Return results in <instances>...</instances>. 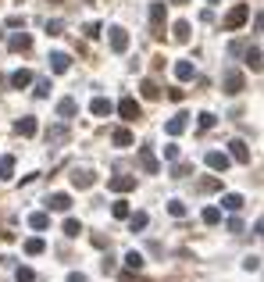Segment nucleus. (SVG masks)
Listing matches in <instances>:
<instances>
[{"instance_id": "nucleus-1", "label": "nucleus", "mask_w": 264, "mask_h": 282, "mask_svg": "<svg viewBox=\"0 0 264 282\" xmlns=\"http://www.w3.org/2000/svg\"><path fill=\"white\" fill-rule=\"evenodd\" d=\"M243 22H247V7H243V4H236V7L229 11V18H225V29L232 32V29H239Z\"/></svg>"}, {"instance_id": "nucleus-2", "label": "nucleus", "mask_w": 264, "mask_h": 282, "mask_svg": "<svg viewBox=\"0 0 264 282\" xmlns=\"http://www.w3.org/2000/svg\"><path fill=\"white\" fill-rule=\"evenodd\" d=\"M111 50L115 54H125L129 50V32L125 29H111Z\"/></svg>"}, {"instance_id": "nucleus-3", "label": "nucleus", "mask_w": 264, "mask_h": 282, "mask_svg": "<svg viewBox=\"0 0 264 282\" xmlns=\"http://www.w3.org/2000/svg\"><path fill=\"white\" fill-rule=\"evenodd\" d=\"M107 186H111L115 193H129V190H136V175H115Z\"/></svg>"}, {"instance_id": "nucleus-4", "label": "nucleus", "mask_w": 264, "mask_h": 282, "mask_svg": "<svg viewBox=\"0 0 264 282\" xmlns=\"http://www.w3.org/2000/svg\"><path fill=\"white\" fill-rule=\"evenodd\" d=\"M118 115H122L125 122H136V118H139V104H136L132 97H125V100L118 104Z\"/></svg>"}, {"instance_id": "nucleus-5", "label": "nucleus", "mask_w": 264, "mask_h": 282, "mask_svg": "<svg viewBox=\"0 0 264 282\" xmlns=\"http://www.w3.org/2000/svg\"><path fill=\"white\" fill-rule=\"evenodd\" d=\"M207 168H214V172H225V168H229V154H221V150H211V154H207Z\"/></svg>"}, {"instance_id": "nucleus-6", "label": "nucleus", "mask_w": 264, "mask_h": 282, "mask_svg": "<svg viewBox=\"0 0 264 282\" xmlns=\"http://www.w3.org/2000/svg\"><path fill=\"white\" fill-rule=\"evenodd\" d=\"M186 125H190V122H186V115H175V118L164 125V133H168V136H182V133H186Z\"/></svg>"}, {"instance_id": "nucleus-7", "label": "nucleus", "mask_w": 264, "mask_h": 282, "mask_svg": "<svg viewBox=\"0 0 264 282\" xmlns=\"http://www.w3.org/2000/svg\"><path fill=\"white\" fill-rule=\"evenodd\" d=\"M139 161H143V172H146V175H157V172H161V168H157V161H154V154H150V146H143V150H139Z\"/></svg>"}, {"instance_id": "nucleus-8", "label": "nucleus", "mask_w": 264, "mask_h": 282, "mask_svg": "<svg viewBox=\"0 0 264 282\" xmlns=\"http://www.w3.org/2000/svg\"><path fill=\"white\" fill-rule=\"evenodd\" d=\"M47 208L50 211H68L71 200H68V193H54V197H47Z\"/></svg>"}, {"instance_id": "nucleus-9", "label": "nucleus", "mask_w": 264, "mask_h": 282, "mask_svg": "<svg viewBox=\"0 0 264 282\" xmlns=\"http://www.w3.org/2000/svg\"><path fill=\"white\" fill-rule=\"evenodd\" d=\"M243 89V75L239 71H225V93H239Z\"/></svg>"}, {"instance_id": "nucleus-10", "label": "nucleus", "mask_w": 264, "mask_h": 282, "mask_svg": "<svg viewBox=\"0 0 264 282\" xmlns=\"http://www.w3.org/2000/svg\"><path fill=\"white\" fill-rule=\"evenodd\" d=\"M111 111H115V104H111L107 97H97V100H93V115H97V118H107Z\"/></svg>"}, {"instance_id": "nucleus-11", "label": "nucleus", "mask_w": 264, "mask_h": 282, "mask_svg": "<svg viewBox=\"0 0 264 282\" xmlns=\"http://www.w3.org/2000/svg\"><path fill=\"white\" fill-rule=\"evenodd\" d=\"M229 146H232V157H236L239 164H247V161H250V150H247V143H243V140H232Z\"/></svg>"}, {"instance_id": "nucleus-12", "label": "nucleus", "mask_w": 264, "mask_h": 282, "mask_svg": "<svg viewBox=\"0 0 264 282\" xmlns=\"http://www.w3.org/2000/svg\"><path fill=\"white\" fill-rule=\"evenodd\" d=\"M93 182H97V179H93L89 172H75V175H71V186H75V190H89Z\"/></svg>"}, {"instance_id": "nucleus-13", "label": "nucleus", "mask_w": 264, "mask_h": 282, "mask_svg": "<svg viewBox=\"0 0 264 282\" xmlns=\"http://www.w3.org/2000/svg\"><path fill=\"white\" fill-rule=\"evenodd\" d=\"M50 68L54 71H68L71 68V58H68V54H50Z\"/></svg>"}, {"instance_id": "nucleus-14", "label": "nucleus", "mask_w": 264, "mask_h": 282, "mask_svg": "<svg viewBox=\"0 0 264 282\" xmlns=\"http://www.w3.org/2000/svg\"><path fill=\"white\" fill-rule=\"evenodd\" d=\"M175 75H179L182 82H186V79H193V75H197V68H193V61H179V65H175Z\"/></svg>"}, {"instance_id": "nucleus-15", "label": "nucleus", "mask_w": 264, "mask_h": 282, "mask_svg": "<svg viewBox=\"0 0 264 282\" xmlns=\"http://www.w3.org/2000/svg\"><path fill=\"white\" fill-rule=\"evenodd\" d=\"M29 47H32V40H29L25 32H14V36H11V50H29Z\"/></svg>"}, {"instance_id": "nucleus-16", "label": "nucleus", "mask_w": 264, "mask_h": 282, "mask_svg": "<svg viewBox=\"0 0 264 282\" xmlns=\"http://www.w3.org/2000/svg\"><path fill=\"white\" fill-rule=\"evenodd\" d=\"M14 129H18V136H36V118H22Z\"/></svg>"}, {"instance_id": "nucleus-17", "label": "nucleus", "mask_w": 264, "mask_h": 282, "mask_svg": "<svg viewBox=\"0 0 264 282\" xmlns=\"http://www.w3.org/2000/svg\"><path fill=\"white\" fill-rule=\"evenodd\" d=\"M146 221H150V218H146V211H136V214H129V229H132V232L146 229Z\"/></svg>"}, {"instance_id": "nucleus-18", "label": "nucleus", "mask_w": 264, "mask_h": 282, "mask_svg": "<svg viewBox=\"0 0 264 282\" xmlns=\"http://www.w3.org/2000/svg\"><path fill=\"white\" fill-rule=\"evenodd\" d=\"M29 82H32V75H29L25 68H22V71H14V75H11V86H14V89H25Z\"/></svg>"}, {"instance_id": "nucleus-19", "label": "nucleus", "mask_w": 264, "mask_h": 282, "mask_svg": "<svg viewBox=\"0 0 264 282\" xmlns=\"http://www.w3.org/2000/svg\"><path fill=\"white\" fill-rule=\"evenodd\" d=\"M75 111H79V104H75L71 97H68V100H61V104H58V115H61V118H71Z\"/></svg>"}, {"instance_id": "nucleus-20", "label": "nucleus", "mask_w": 264, "mask_h": 282, "mask_svg": "<svg viewBox=\"0 0 264 282\" xmlns=\"http://www.w3.org/2000/svg\"><path fill=\"white\" fill-rule=\"evenodd\" d=\"M221 208H225V211H239V208H243V197H239V193H229V197L221 200Z\"/></svg>"}, {"instance_id": "nucleus-21", "label": "nucleus", "mask_w": 264, "mask_h": 282, "mask_svg": "<svg viewBox=\"0 0 264 282\" xmlns=\"http://www.w3.org/2000/svg\"><path fill=\"white\" fill-rule=\"evenodd\" d=\"M111 140H115V146H132V133H129V129H115V136H111Z\"/></svg>"}, {"instance_id": "nucleus-22", "label": "nucleus", "mask_w": 264, "mask_h": 282, "mask_svg": "<svg viewBox=\"0 0 264 282\" xmlns=\"http://www.w3.org/2000/svg\"><path fill=\"white\" fill-rule=\"evenodd\" d=\"M43 247H47L43 239H25V254H29V257H36V254H43Z\"/></svg>"}, {"instance_id": "nucleus-23", "label": "nucleus", "mask_w": 264, "mask_h": 282, "mask_svg": "<svg viewBox=\"0 0 264 282\" xmlns=\"http://www.w3.org/2000/svg\"><path fill=\"white\" fill-rule=\"evenodd\" d=\"M14 175V157H0V179H11Z\"/></svg>"}, {"instance_id": "nucleus-24", "label": "nucleus", "mask_w": 264, "mask_h": 282, "mask_svg": "<svg viewBox=\"0 0 264 282\" xmlns=\"http://www.w3.org/2000/svg\"><path fill=\"white\" fill-rule=\"evenodd\" d=\"M143 97H146V100H157V97H161L157 82H150V79H146V82H143Z\"/></svg>"}, {"instance_id": "nucleus-25", "label": "nucleus", "mask_w": 264, "mask_h": 282, "mask_svg": "<svg viewBox=\"0 0 264 282\" xmlns=\"http://www.w3.org/2000/svg\"><path fill=\"white\" fill-rule=\"evenodd\" d=\"M29 225H32V229H47V225H50V214H32V218H29Z\"/></svg>"}, {"instance_id": "nucleus-26", "label": "nucleus", "mask_w": 264, "mask_h": 282, "mask_svg": "<svg viewBox=\"0 0 264 282\" xmlns=\"http://www.w3.org/2000/svg\"><path fill=\"white\" fill-rule=\"evenodd\" d=\"M247 65H250L254 71H261V50H257V47H254V50H247Z\"/></svg>"}, {"instance_id": "nucleus-27", "label": "nucleus", "mask_w": 264, "mask_h": 282, "mask_svg": "<svg viewBox=\"0 0 264 282\" xmlns=\"http://www.w3.org/2000/svg\"><path fill=\"white\" fill-rule=\"evenodd\" d=\"M79 232H82V225H79L75 218H68V221H65V236H71V239H75Z\"/></svg>"}, {"instance_id": "nucleus-28", "label": "nucleus", "mask_w": 264, "mask_h": 282, "mask_svg": "<svg viewBox=\"0 0 264 282\" xmlns=\"http://www.w3.org/2000/svg\"><path fill=\"white\" fill-rule=\"evenodd\" d=\"M203 221H207V225H218V221H221V211H218V208H207V211H203Z\"/></svg>"}, {"instance_id": "nucleus-29", "label": "nucleus", "mask_w": 264, "mask_h": 282, "mask_svg": "<svg viewBox=\"0 0 264 282\" xmlns=\"http://www.w3.org/2000/svg\"><path fill=\"white\" fill-rule=\"evenodd\" d=\"M111 214H115V218H129V204H125V200H118V204H115V208H111Z\"/></svg>"}, {"instance_id": "nucleus-30", "label": "nucleus", "mask_w": 264, "mask_h": 282, "mask_svg": "<svg viewBox=\"0 0 264 282\" xmlns=\"http://www.w3.org/2000/svg\"><path fill=\"white\" fill-rule=\"evenodd\" d=\"M175 40H179V43H186V40H190V25H186V22H179V25H175Z\"/></svg>"}, {"instance_id": "nucleus-31", "label": "nucleus", "mask_w": 264, "mask_h": 282, "mask_svg": "<svg viewBox=\"0 0 264 282\" xmlns=\"http://www.w3.org/2000/svg\"><path fill=\"white\" fill-rule=\"evenodd\" d=\"M125 265H129V268H136V272H139V268H143V254H136V250H132L129 257H125Z\"/></svg>"}, {"instance_id": "nucleus-32", "label": "nucleus", "mask_w": 264, "mask_h": 282, "mask_svg": "<svg viewBox=\"0 0 264 282\" xmlns=\"http://www.w3.org/2000/svg\"><path fill=\"white\" fill-rule=\"evenodd\" d=\"M168 211L175 214V218H182V214H186V204H182V200H172V204H168Z\"/></svg>"}, {"instance_id": "nucleus-33", "label": "nucleus", "mask_w": 264, "mask_h": 282, "mask_svg": "<svg viewBox=\"0 0 264 282\" xmlns=\"http://www.w3.org/2000/svg\"><path fill=\"white\" fill-rule=\"evenodd\" d=\"M14 279H18V282H32L36 275H32V268H18V272H14Z\"/></svg>"}, {"instance_id": "nucleus-34", "label": "nucleus", "mask_w": 264, "mask_h": 282, "mask_svg": "<svg viewBox=\"0 0 264 282\" xmlns=\"http://www.w3.org/2000/svg\"><path fill=\"white\" fill-rule=\"evenodd\" d=\"M211 125H214V115L203 111V115H200V129H211Z\"/></svg>"}, {"instance_id": "nucleus-35", "label": "nucleus", "mask_w": 264, "mask_h": 282, "mask_svg": "<svg viewBox=\"0 0 264 282\" xmlns=\"http://www.w3.org/2000/svg\"><path fill=\"white\" fill-rule=\"evenodd\" d=\"M164 157H168V161H175V157H179V146H175V143H168V146H164Z\"/></svg>"}, {"instance_id": "nucleus-36", "label": "nucleus", "mask_w": 264, "mask_h": 282, "mask_svg": "<svg viewBox=\"0 0 264 282\" xmlns=\"http://www.w3.org/2000/svg\"><path fill=\"white\" fill-rule=\"evenodd\" d=\"M47 32L50 36H61V22H47Z\"/></svg>"}, {"instance_id": "nucleus-37", "label": "nucleus", "mask_w": 264, "mask_h": 282, "mask_svg": "<svg viewBox=\"0 0 264 282\" xmlns=\"http://www.w3.org/2000/svg\"><path fill=\"white\" fill-rule=\"evenodd\" d=\"M47 93H50V82H47V79H43V82H40V86H36V97H47Z\"/></svg>"}, {"instance_id": "nucleus-38", "label": "nucleus", "mask_w": 264, "mask_h": 282, "mask_svg": "<svg viewBox=\"0 0 264 282\" xmlns=\"http://www.w3.org/2000/svg\"><path fill=\"white\" fill-rule=\"evenodd\" d=\"M218 186H221L218 179H203V182H200V190H218Z\"/></svg>"}, {"instance_id": "nucleus-39", "label": "nucleus", "mask_w": 264, "mask_h": 282, "mask_svg": "<svg viewBox=\"0 0 264 282\" xmlns=\"http://www.w3.org/2000/svg\"><path fill=\"white\" fill-rule=\"evenodd\" d=\"M68 282H86V275H79V272H71V275H68Z\"/></svg>"}, {"instance_id": "nucleus-40", "label": "nucleus", "mask_w": 264, "mask_h": 282, "mask_svg": "<svg viewBox=\"0 0 264 282\" xmlns=\"http://www.w3.org/2000/svg\"><path fill=\"white\" fill-rule=\"evenodd\" d=\"M179 4H186V0H179Z\"/></svg>"}]
</instances>
